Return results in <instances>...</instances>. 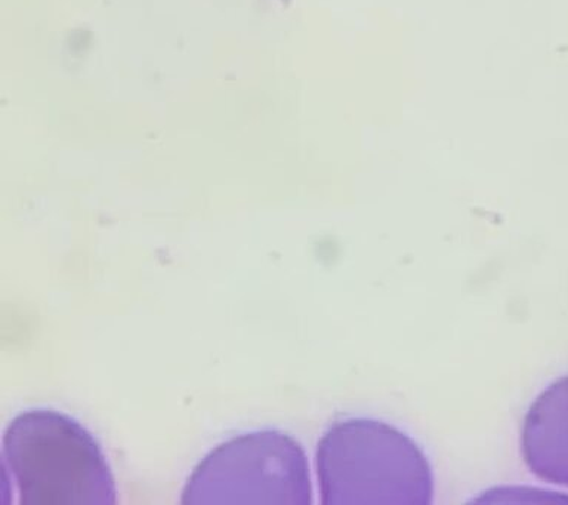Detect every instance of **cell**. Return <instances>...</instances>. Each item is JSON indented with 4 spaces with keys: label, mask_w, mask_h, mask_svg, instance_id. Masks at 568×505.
<instances>
[{
    "label": "cell",
    "mask_w": 568,
    "mask_h": 505,
    "mask_svg": "<svg viewBox=\"0 0 568 505\" xmlns=\"http://www.w3.org/2000/svg\"><path fill=\"white\" fill-rule=\"evenodd\" d=\"M4 472L20 505H114L113 472L97 438L53 410L21 412L4 428Z\"/></svg>",
    "instance_id": "6da1fadb"
},
{
    "label": "cell",
    "mask_w": 568,
    "mask_h": 505,
    "mask_svg": "<svg viewBox=\"0 0 568 505\" xmlns=\"http://www.w3.org/2000/svg\"><path fill=\"white\" fill-rule=\"evenodd\" d=\"M315 467L323 505L434 503V474L424 451L384 421H337L320 438Z\"/></svg>",
    "instance_id": "7a4b0ae2"
},
{
    "label": "cell",
    "mask_w": 568,
    "mask_h": 505,
    "mask_svg": "<svg viewBox=\"0 0 568 505\" xmlns=\"http://www.w3.org/2000/svg\"><path fill=\"white\" fill-rule=\"evenodd\" d=\"M304 447L278 430H256L209 452L182 491L181 504H313Z\"/></svg>",
    "instance_id": "3957f363"
},
{
    "label": "cell",
    "mask_w": 568,
    "mask_h": 505,
    "mask_svg": "<svg viewBox=\"0 0 568 505\" xmlns=\"http://www.w3.org/2000/svg\"><path fill=\"white\" fill-rule=\"evenodd\" d=\"M521 452L535 476L568 487V375L548 385L527 411Z\"/></svg>",
    "instance_id": "277c9868"
}]
</instances>
